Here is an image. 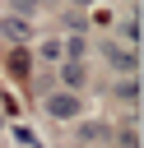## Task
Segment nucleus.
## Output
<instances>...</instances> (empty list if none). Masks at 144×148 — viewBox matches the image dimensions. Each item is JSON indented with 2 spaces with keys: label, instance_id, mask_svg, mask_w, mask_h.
<instances>
[{
  "label": "nucleus",
  "instance_id": "obj_1",
  "mask_svg": "<svg viewBox=\"0 0 144 148\" xmlns=\"http://www.w3.org/2000/svg\"><path fill=\"white\" fill-rule=\"evenodd\" d=\"M46 111H51L56 120H74V116H79V97H70V92H56V97L46 102Z\"/></svg>",
  "mask_w": 144,
  "mask_h": 148
},
{
  "label": "nucleus",
  "instance_id": "obj_2",
  "mask_svg": "<svg viewBox=\"0 0 144 148\" xmlns=\"http://www.w3.org/2000/svg\"><path fill=\"white\" fill-rule=\"evenodd\" d=\"M60 79H70V83H84V69H79V65H60Z\"/></svg>",
  "mask_w": 144,
  "mask_h": 148
},
{
  "label": "nucleus",
  "instance_id": "obj_3",
  "mask_svg": "<svg viewBox=\"0 0 144 148\" xmlns=\"http://www.w3.org/2000/svg\"><path fill=\"white\" fill-rule=\"evenodd\" d=\"M14 5H19V9H33V5H37V0H14Z\"/></svg>",
  "mask_w": 144,
  "mask_h": 148
}]
</instances>
